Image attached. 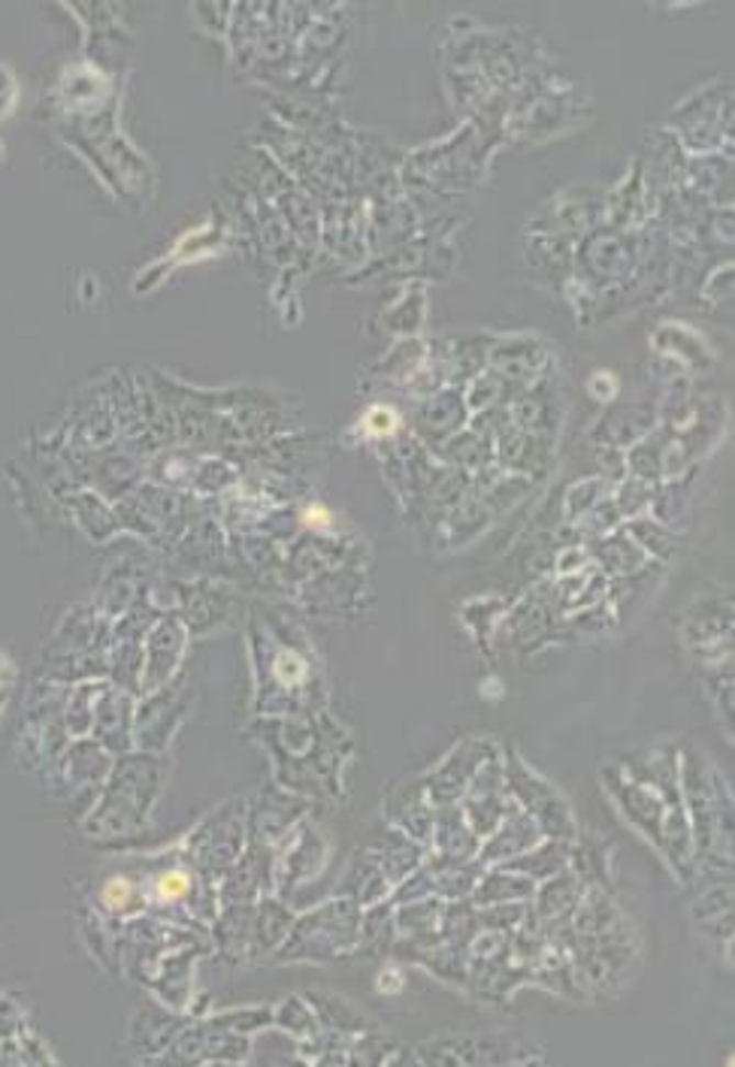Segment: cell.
Listing matches in <instances>:
<instances>
[{
    "label": "cell",
    "instance_id": "obj_1",
    "mask_svg": "<svg viewBox=\"0 0 735 1067\" xmlns=\"http://www.w3.org/2000/svg\"><path fill=\"white\" fill-rule=\"evenodd\" d=\"M505 789L521 801V808L539 823V829H545L548 835L554 837H569L576 829H572V816H569V808L564 804V799L554 792L542 777L530 775L524 765L517 763L515 756H509V768H505Z\"/></svg>",
    "mask_w": 735,
    "mask_h": 1067
},
{
    "label": "cell",
    "instance_id": "obj_2",
    "mask_svg": "<svg viewBox=\"0 0 735 1067\" xmlns=\"http://www.w3.org/2000/svg\"><path fill=\"white\" fill-rule=\"evenodd\" d=\"M297 929L303 932H312L315 937L312 941H288V953L285 956L300 958L303 949L309 946L307 958H324V956H336L343 949H352V944L357 941V916L352 904H331V908L319 910L312 913L307 920L300 922Z\"/></svg>",
    "mask_w": 735,
    "mask_h": 1067
},
{
    "label": "cell",
    "instance_id": "obj_3",
    "mask_svg": "<svg viewBox=\"0 0 735 1067\" xmlns=\"http://www.w3.org/2000/svg\"><path fill=\"white\" fill-rule=\"evenodd\" d=\"M505 799H509V789H505V777L497 768V763L478 765V771L472 775V789L464 804L466 823L472 825L476 835H490L503 823L505 811H509Z\"/></svg>",
    "mask_w": 735,
    "mask_h": 1067
},
{
    "label": "cell",
    "instance_id": "obj_4",
    "mask_svg": "<svg viewBox=\"0 0 735 1067\" xmlns=\"http://www.w3.org/2000/svg\"><path fill=\"white\" fill-rule=\"evenodd\" d=\"M542 837L539 823L527 811H517L509 804L503 823L490 832V841L481 847V862H509L517 853H527Z\"/></svg>",
    "mask_w": 735,
    "mask_h": 1067
},
{
    "label": "cell",
    "instance_id": "obj_5",
    "mask_svg": "<svg viewBox=\"0 0 735 1067\" xmlns=\"http://www.w3.org/2000/svg\"><path fill=\"white\" fill-rule=\"evenodd\" d=\"M146 889L140 892V886L131 877H110L103 880L98 892V904L107 916H131L140 908H146Z\"/></svg>",
    "mask_w": 735,
    "mask_h": 1067
},
{
    "label": "cell",
    "instance_id": "obj_6",
    "mask_svg": "<svg viewBox=\"0 0 735 1067\" xmlns=\"http://www.w3.org/2000/svg\"><path fill=\"white\" fill-rule=\"evenodd\" d=\"M194 871L188 868H164L158 871V877L152 880L146 896H152L158 904L164 908H176V904H185L194 898Z\"/></svg>",
    "mask_w": 735,
    "mask_h": 1067
},
{
    "label": "cell",
    "instance_id": "obj_7",
    "mask_svg": "<svg viewBox=\"0 0 735 1067\" xmlns=\"http://www.w3.org/2000/svg\"><path fill=\"white\" fill-rule=\"evenodd\" d=\"M530 856L512 862V871H527V877H554L569 859L566 844H545L539 849H527Z\"/></svg>",
    "mask_w": 735,
    "mask_h": 1067
},
{
    "label": "cell",
    "instance_id": "obj_8",
    "mask_svg": "<svg viewBox=\"0 0 735 1067\" xmlns=\"http://www.w3.org/2000/svg\"><path fill=\"white\" fill-rule=\"evenodd\" d=\"M493 880L500 883V889L497 886H488V883H481L476 889V901H481V904H500V901H515V898H530L533 896V877H524V874H512L509 877V886H505V871H497L493 874Z\"/></svg>",
    "mask_w": 735,
    "mask_h": 1067
}]
</instances>
